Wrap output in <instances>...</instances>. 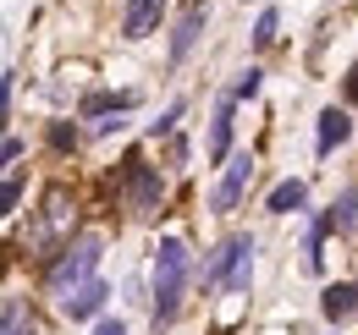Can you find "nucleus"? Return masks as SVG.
I'll use <instances>...</instances> for the list:
<instances>
[{
	"label": "nucleus",
	"instance_id": "1",
	"mask_svg": "<svg viewBox=\"0 0 358 335\" xmlns=\"http://www.w3.org/2000/svg\"><path fill=\"white\" fill-rule=\"evenodd\" d=\"M182 292H187V242L166 237L160 253H155V330L177 319Z\"/></svg>",
	"mask_w": 358,
	"mask_h": 335
},
{
	"label": "nucleus",
	"instance_id": "2",
	"mask_svg": "<svg viewBox=\"0 0 358 335\" xmlns=\"http://www.w3.org/2000/svg\"><path fill=\"white\" fill-rule=\"evenodd\" d=\"M72 225H78V198L55 181V187H45V204H39V225H34V248L50 253L61 248L66 237H72Z\"/></svg>",
	"mask_w": 358,
	"mask_h": 335
},
{
	"label": "nucleus",
	"instance_id": "3",
	"mask_svg": "<svg viewBox=\"0 0 358 335\" xmlns=\"http://www.w3.org/2000/svg\"><path fill=\"white\" fill-rule=\"evenodd\" d=\"M99 253H105V242H99V237H78V242L66 237V248H61V258L50 264V275H45V281H50V292L61 297L66 286H78L83 275H94V264H99Z\"/></svg>",
	"mask_w": 358,
	"mask_h": 335
},
{
	"label": "nucleus",
	"instance_id": "4",
	"mask_svg": "<svg viewBox=\"0 0 358 335\" xmlns=\"http://www.w3.org/2000/svg\"><path fill=\"white\" fill-rule=\"evenodd\" d=\"M122 193H127V204H133L138 214H155L160 198H166V176L149 165L143 154H127V160H122Z\"/></svg>",
	"mask_w": 358,
	"mask_h": 335
},
{
	"label": "nucleus",
	"instance_id": "5",
	"mask_svg": "<svg viewBox=\"0 0 358 335\" xmlns=\"http://www.w3.org/2000/svg\"><path fill=\"white\" fill-rule=\"evenodd\" d=\"M248 281H254V242H248V237H231V242L215 253V264H210V286L248 292Z\"/></svg>",
	"mask_w": 358,
	"mask_h": 335
},
{
	"label": "nucleus",
	"instance_id": "6",
	"mask_svg": "<svg viewBox=\"0 0 358 335\" xmlns=\"http://www.w3.org/2000/svg\"><path fill=\"white\" fill-rule=\"evenodd\" d=\"M221 165H226V176L215 181V193H210V209L215 214L243 204V193H248V181H254V154H226Z\"/></svg>",
	"mask_w": 358,
	"mask_h": 335
},
{
	"label": "nucleus",
	"instance_id": "7",
	"mask_svg": "<svg viewBox=\"0 0 358 335\" xmlns=\"http://www.w3.org/2000/svg\"><path fill=\"white\" fill-rule=\"evenodd\" d=\"M105 297H110V286H105V281H94V275H83L78 286H66V292H61V313H66V319H94V313L105 308Z\"/></svg>",
	"mask_w": 358,
	"mask_h": 335
},
{
	"label": "nucleus",
	"instance_id": "8",
	"mask_svg": "<svg viewBox=\"0 0 358 335\" xmlns=\"http://www.w3.org/2000/svg\"><path fill=\"white\" fill-rule=\"evenodd\" d=\"M160 17H166V0H127L122 34H127V39H149V34L160 28Z\"/></svg>",
	"mask_w": 358,
	"mask_h": 335
},
{
	"label": "nucleus",
	"instance_id": "9",
	"mask_svg": "<svg viewBox=\"0 0 358 335\" xmlns=\"http://www.w3.org/2000/svg\"><path fill=\"white\" fill-rule=\"evenodd\" d=\"M320 313L331 319V325H348L358 313V281H342V286H325V297H320Z\"/></svg>",
	"mask_w": 358,
	"mask_h": 335
},
{
	"label": "nucleus",
	"instance_id": "10",
	"mask_svg": "<svg viewBox=\"0 0 358 335\" xmlns=\"http://www.w3.org/2000/svg\"><path fill=\"white\" fill-rule=\"evenodd\" d=\"M226 154H231V99L215 105V116H210V143H204V160H210V165H221Z\"/></svg>",
	"mask_w": 358,
	"mask_h": 335
},
{
	"label": "nucleus",
	"instance_id": "11",
	"mask_svg": "<svg viewBox=\"0 0 358 335\" xmlns=\"http://www.w3.org/2000/svg\"><path fill=\"white\" fill-rule=\"evenodd\" d=\"M204 22H210V11L204 6H187L177 22V34H171V61H187V50L199 44V34H204Z\"/></svg>",
	"mask_w": 358,
	"mask_h": 335
},
{
	"label": "nucleus",
	"instance_id": "12",
	"mask_svg": "<svg viewBox=\"0 0 358 335\" xmlns=\"http://www.w3.org/2000/svg\"><path fill=\"white\" fill-rule=\"evenodd\" d=\"M348 137H353V116L331 105V110L320 116V137H314V149H320V154H331V149H336V143H348Z\"/></svg>",
	"mask_w": 358,
	"mask_h": 335
},
{
	"label": "nucleus",
	"instance_id": "13",
	"mask_svg": "<svg viewBox=\"0 0 358 335\" xmlns=\"http://www.w3.org/2000/svg\"><path fill=\"white\" fill-rule=\"evenodd\" d=\"M138 105V94L133 88H122V94H110V88H99V94H89V99H83V116H122V110H133Z\"/></svg>",
	"mask_w": 358,
	"mask_h": 335
},
{
	"label": "nucleus",
	"instance_id": "14",
	"mask_svg": "<svg viewBox=\"0 0 358 335\" xmlns=\"http://www.w3.org/2000/svg\"><path fill=\"white\" fill-rule=\"evenodd\" d=\"M320 225H325V231H342V237H348V231H358V187L336 193V204H331V214H325Z\"/></svg>",
	"mask_w": 358,
	"mask_h": 335
},
{
	"label": "nucleus",
	"instance_id": "15",
	"mask_svg": "<svg viewBox=\"0 0 358 335\" xmlns=\"http://www.w3.org/2000/svg\"><path fill=\"white\" fill-rule=\"evenodd\" d=\"M303 198H309V187H303L298 176H287V181L270 187V204H265V209L270 214H292V209H303Z\"/></svg>",
	"mask_w": 358,
	"mask_h": 335
},
{
	"label": "nucleus",
	"instance_id": "16",
	"mask_svg": "<svg viewBox=\"0 0 358 335\" xmlns=\"http://www.w3.org/2000/svg\"><path fill=\"white\" fill-rule=\"evenodd\" d=\"M0 335H34V319H28L22 302H6L0 308Z\"/></svg>",
	"mask_w": 358,
	"mask_h": 335
},
{
	"label": "nucleus",
	"instance_id": "17",
	"mask_svg": "<svg viewBox=\"0 0 358 335\" xmlns=\"http://www.w3.org/2000/svg\"><path fill=\"white\" fill-rule=\"evenodd\" d=\"M275 28H281V17H275V11H259V22H254V44L270 50V44H275Z\"/></svg>",
	"mask_w": 358,
	"mask_h": 335
},
{
	"label": "nucleus",
	"instance_id": "18",
	"mask_svg": "<svg viewBox=\"0 0 358 335\" xmlns=\"http://www.w3.org/2000/svg\"><path fill=\"white\" fill-rule=\"evenodd\" d=\"M259 83H265V72H254V66H248V72L237 77V88H231V99H254V94H259Z\"/></svg>",
	"mask_w": 358,
	"mask_h": 335
},
{
	"label": "nucleus",
	"instance_id": "19",
	"mask_svg": "<svg viewBox=\"0 0 358 335\" xmlns=\"http://www.w3.org/2000/svg\"><path fill=\"white\" fill-rule=\"evenodd\" d=\"M320 242H325V225H320V220H314L309 242H303V253H309V269H320V264H325V253H320Z\"/></svg>",
	"mask_w": 358,
	"mask_h": 335
},
{
	"label": "nucleus",
	"instance_id": "20",
	"mask_svg": "<svg viewBox=\"0 0 358 335\" xmlns=\"http://www.w3.org/2000/svg\"><path fill=\"white\" fill-rule=\"evenodd\" d=\"M50 149H78V126L55 121V126H50Z\"/></svg>",
	"mask_w": 358,
	"mask_h": 335
},
{
	"label": "nucleus",
	"instance_id": "21",
	"mask_svg": "<svg viewBox=\"0 0 358 335\" xmlns=\"http://www.w3.org/2000/svg\"><path fill=\"white\" fill-rule=\"evenodd\" d=\"M17 198H22V181H17V176H11V181H0V220L17 209Z\"/></svg>",
	"mask_w": 358,
	"mask_h": 335
},
{
	"label": "nucleus",
	"instance_id": "22",
	"mask_svg": "<svg viewBox=\"0 0 358 335\" xmlns=\"http://www.w3.org/2000/svg\"><path fill=\"white\" fill-rule=\"evenodd\" d=\"M182 121V105H171V110H166V116H160V121H155V137H160V132H171V126Z\"/></svg>",
	"mask_w": 358,
	"mask_h": 335
},
{
	"label": "nucleus",
	"instance_id": "23",
	"mask_svg": "<svg viewBox=\"0 0 358 335\" xmlns=\"http://www.w3.org/2000/svg\"><path fill=\"white\" fill-rule=\"evenodd\" d=\"M17 154H22V143H17V137H6V143H0V170L11 165V160H17Z\"/></svg>",
	"mask_w": 358,
	"mask_h": 335
},
{
	"label": "nucleus",
	"instance_id": "24",
	"mask_svg": "<svg viewBox=\"0 0 358 335\" xmlns=\"http://www.w3.org/2000/svg\"><path fill=\"white\" fill-rule=\"evenodd\" d=\"M342 94H348V105H358V61L348 66V83H342Z\"/></svg>",
	"mask_w": 358,
	"mask_h": 335
},
{
	"label": "nucleus",
	"instance_id": "25",
	"mask_svg": "<svg viewBox=\"0 0 358 335\" xmlns=\"http://www.w3.org/2000/svg\"><path fill=\"white\" fill-rule=\"evenodd\" d=\"M6 110H11V72L0 77V126H6Z\"/></svg>",
	"mask_w": 358,
	"mask_h": 335
},
{
	"label": "nucleus",
	"instance_id": "26",
	"mask_svg": "<svg viewBox=\"0 0 358 335\" xmlns=\"http://www.w3.org/2000/svg\"><path fill=\"white\" fill-rule=\"evenodd\" d=\"M94 335H127V325H122V319H99V325H94Z\"/></svg>",
	"mask_w": 358,
	"mask_h": 335
}]
</instances>
